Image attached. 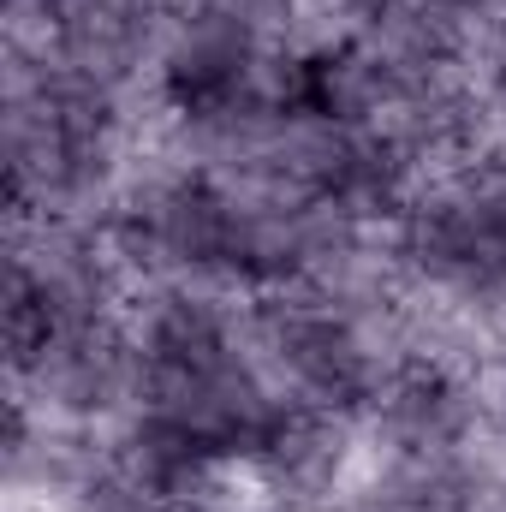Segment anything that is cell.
<instances>
[{
    "instance_id": "obj_1",
    "label": "cell",
    "mask_w": 506,
    "mask_h": 512,
    "mask_svg": "<svg viewBox=\"0 0 506 512\" xmlns=\"http://www.w3.org/2000/svg\"><path fill=\"white\" fill-rule=\"evenodd\" d=\"M358 429H364L358 411L316 405V399H280L245 453L256 495L286 512L334 507V495H346Z\"/></svg>"
},
{
    "instance_id": "obj_2",
    "label": "cell",
    "mask_w": 506,
    "mask_h": 512,
    "mask_svg": "<svg viewBox=\"0 0 506 512\" xmlns=\"http://www.w3.org/2000/svg\"><path fill=\"white\" fill-rule=\"evenodd\" d=\"M0 328H6V364H12V382L30 376V364L48 352V340H54V328H60L54 298H48L24 268H12V262H6V292H0Z\"/></svg>"
},
{
    "instance_id": "obj_3",
    "label": "cell",
    "mask_w": 506,
    "mask_h": 512,
    "mask_svg": "<svg viewBox=\"0 0 506 512\" xmlns=\"http://www.w3.org/2000/svg\"><path fill=\"white\" fill-rule=\"evenodd\" d=\"M66 507L72 512H215V507H203V501L161 495V489L137 483V477H126V471L114 465V459H102V471L84 477V483L66 495Z\"/></svg>"
}]
</instances>
